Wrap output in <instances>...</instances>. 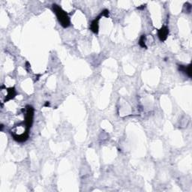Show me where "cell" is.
Here are the masks:
<instances>
[{"label":"cell","mask_w":192,"mask_h":192,"mask_svg":"<svg viewBox=\"0 0 192 192\" xmlns=\"http://www.w3.org/2000/svg\"><path fill=\"white\" fill-rule=\"evenodd\" d=\"M53 11L56 14L57 19L59 22L60 23L61 26L64 28H68L71 25V20L70 18L68 17V14L56 4H53Z\"/></svg>","instance_id":"cell-1"},{"label":"cell","mask_w":192,"mask_h":192,"mask_svg":"<svg viewBox=\"0 0 192 192\" xmlns=\"http://www.w3.org/2000/svg\"><path fill=\"white\" fill-rule=\"evenodd\" d=\"M26 112L25 114V126L27 129L30 128L32 127V122H33L34 117V109L31 106H26Z\"/></svg>","instance_id":"cell-2"},{"label":"cell","mask_w":192,"mask_h":192,"mask_svg":"<svg viewBox=\"0 0 192 192\" xmlns=\"http://www.w3.org/2000/svg\"><path fill=\"white\" fill-rule=\"evenodd\" d=\"M168 34H169V29L167 26H165L161 27V28L158 30V38L161 42H164V41L167 39V36H168Z\"/></svg>","instance_id":"cell-3"},{"label":"cell","mask_w":192,"mask_h":192,"mask_svg":"<svg viewBox=\"0 0 192 192\" xmlns=\"http://www.w3.org/2000/svg\"><path fill=\"white\" fill-rule=\"evenodd\" d=\"M101 17H102V16L100 15L99 17H97V18H95L94 20H92V22L91 23L90 29H91V31H92V32L95 34L99 33V20L101 19Z\"/></svg>","instance_id":"cell-4"},{"label":"cell","mask_w":192,"mask_h":192,"mask_svg":"<svg viewBox=\"0 0 192 192\" xmlns=\"http://www.w3.org/2000/svg\"><path fill=\"white\" fill-rule=\"evenodd\" d=\"M179 71L183 72L184 74H187L189 77H191V65H179Z\"/></svg>","instance_id":"cell-5"},{"label":"cell","mask_w":192,"mask_h":192,"mask_svg":"<svg viewBox=\"0 0 192 192\" xmlns=\"http://www.w3.org/2000/svg\"><path fill=\"white\" fill-rule=\"evenodd\" d=\"M7 92H8V95H7L6 99H5V101H8L11 100V99H13L15 97V95H17L16 90H15V89L14 87L7 89Z\"/></svg>","instance_id":"cell-6"},{"label":"cell","mask_w":192,"mask_h":192,"mask_svg":"<svg viewBox=\"0 0 192 192\" xmlns=\"http://www.w3.org/2000/svg\"><path fill=\"white\" fill-rule=\"evenodd\" d=\"M146 35H142L141 37L140 38V40H139V45H140V46L143 48H146Z\"/></svg>","instance_id":"cell-7"},{"label":"cell","mask_w":192,"mask_h":192,"mask_svg":"<svg viewBox=\"0 0 192 192\" xmlns=\"http://www.w3.org/2000/svg\"><path fill=\"white\" fill-rule=\"evenodd\" d=\"M101 16L107 18V17H109V11H108L107 9H104V11H101Z\"/></svg>","instance_id":"cell-8"},{"label":"cell","mask_w":192,"mask_h":192,"mask_svg":"<svg viewBox=\"0 0 192 192\" xmlns=\"http://www.w3.org/2000/svg\"><path fill=\"white\" fill-rule=\"evenodd\" d=\"M45 106L46 107H47V106H50V103L48 101H47V103L45 104Z\"/></svg>","instance_id":"cell-9"}]
</instances>
